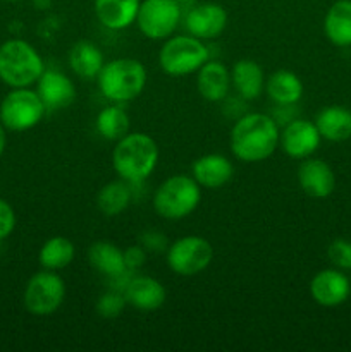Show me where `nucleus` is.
Wrapping results in <instances>:
<instances>
[{
	"mask_svg": "<svg viewBox=\"0 0 351 352\" xmlns=\"http://www.w3.org/2000/svg\"><path fill=\"white\" fill-rule=\"evenodd\" d=\"M315 126L322 140L341 143L351 138V110L339 105H330L320 110L315 117Z\"/></svg>",
	"mask_w": 351,
	"mask_h": 352,
	"instance_id": "24",
	"label": "nucleus"
},
{
	"mask_svg": "<svg viewBox=\"0 0 351 352\" xmlns=\"http://www.w3.org/2000/svg\"><path fill=\"white\" fill-rule=\"evenodd\" d=\"M193 179L205 189H219L233 179L234 167L227 157L209 153L196 158L191 167Z\"/></svg>",
	"mask_w": 351,
	"mask_h": 352,
	"instance_id": "17",
	"label": "nucleus"
},
{
	"mask_svg": "<svg viewBox=\"0 0 351 352\" xmlns=\"http://www.w3.org/2000/svg\"><path fill=\"white\" fill-rule=\"evenodd\" d=\"M231 85L236 89L240 98L257 100L265 91V74L262 65L251 58H241L233 65Z\"/></svg>",
	"mask_w": 351,
	"mask_h": 352,
	"instance_id": "20",
	"label": "nucleus"
},
{
	"mask_svg": "<svg viewBox=\"0 0 351 352\" xmlns=\"http://www.w3.org/2000/svg\"><path fill=\"white\" fill-rule=\"evenodd\" d=\"M34 3H36V7H40V9H45V7L50 6L52 0H34Z\"/></svg>",
	"mask_w": 351,
	"mask_h": 352,
	"instance_id": "35",
	"label": "nucleus"
},
{
	"mask_svg": "<svg viewBox=\"0 0 351 352\" xmlns=\"http://www.w3.org/2000/svg\"><path fill=\"white\" fill-rule=\"evenodd\" d=\"M131 199H133V191L129 182L117 179L100 189L96 196V206L105 217H117L131 205Z\"/></svg>",
	"mask_w": 351,
	"mask_h": 352,
	"instance_id": "27",
	"label": "nucleus"
},
{
	"mask_svg": "<svg viewBox=\"0 0 351 352\" xmlns=\"http://www.w3.org/2000/svg\"><path fill=\"white\" fill-rule=\"evenodd\" d=\"M350 280H351V278H350Z\"/></svg>",
	"mask_w": 351,
	"mask_h": 352,
	"instance_id": "38",
	"label": "nucleus"
},
{
	"mask_svg": "<svg viewBox=\"0 0 351 352\" xmlns=\"http://www.w3.org/2000/svg\"><path fill=\"white\" fill-rule=\"evenodd\" d=\"M181 3L176 0H141L134 23L148 40H167L181 23Z\"/></svg>",
	"mask_w": 351,
	"mask_h": 352,
	"instance_id": "10",
	"label": "nucleus"
},
{
	"mask_svg": "<svg viewBox=\"0 0 351 352\" xmlns=\"http://www.w3.org/2000/svg\"><path fill=\"white\" fill-rule=\"evenodd\" d=\"M14 227H16V213H14V208L6 199L0 198V241L7 239L12 234Z\"/></svg>",
	"mask_w": 351,
	"mask_h": 352,
	"instance_id": "32",
	"label": "nucleus"
},
{
	"mask_svg": "<svg viewBox=\"0 0 351 352\" xmlns=\"http://www.w3.org/2000/svg\"><path fill=\"white\" fill-rule=\"evenodd\" d=\"M178 3H184V2H189V0H176Z\"/></svg>",
	"mask_w": 351,
	"mask_h": 352,
	"instance_id": "36",
	"label": "nucleus"
},
{
	"mask_svg": "<svg viewBox=\"0 0 351 352\" xmlns=\"http://www.w3.org/2000/svg\"><path fill=\"white\" fill-rule=\"evenodd\" d=\"M36 93L47 112L67 109L76 100V86L64 72L57 69H45L36 81Z\"/></svg>",
	"mask_w": 351,
	"mask_h": 352,
	"instance_id": "14",
	"label": "nucleus"
},
{
	"mask_svg": "<svg viewBox=\"0 0 351 352\" xmlns=\"http://www.w3.org/2000/svg\"><path fill=\"white\" fill-rule=\"evenodd\" d=\"M103 64H105V57L102 50L92 41H78L72 45L69 52V65L72 72L85 81H93L98 78Z\"/></svg>",
	"mask_w": 351,
	"mask_h": 352,
	"instance_id": "25",
	"label": "nucleus"
},
{
	"mask_svg": "<svg viewBox=\"0 0 351 352\" xmlns=\"http://www.w3.org/2000/svg\"><path fill=\"white\" fill-rule=\"evenodd\" d=\"M265 93L277 105H295L303 96V82L296 72L279 69L265 79Z\"/></svg>",
	"mask_w": 351,
	"mask_h": 352,
	"instance_id": "21",
	"label": "nucleus"
},
{
	"mask_svg": "<svg viewBox=\"0 0 351 352\" xmlns=\"http://www.w3.org/2000/svg\"><path fill=\"white\" fill-rule=\"evenodd\" d=\"M323 34L339 48L351 47V0H336L323 17Z\"/></svg>",
	"mask_w": 351,
	"mask_h": 352,
	"instance_id": "23",
	"label": "nucleus"
},
{
	"mask_svg": "<svg viewBox=\"0 0 351 352\" xmlns=\"http://www.w3.org/2000/svg\"><path fill=\"white\" fill-rule=\"evenodd\" d=\"M213 260V248L205 237L184 236L167 248V265L176 275L193 277L210 267Z\"/></svg>",
	"mask_w": 351,
	"mask_h": 352,
	"instance_id": "9",
	"label": "nucleus"
},
{
	"mask_svg": "<svg viewBox=\"0 0 351 352\" xmlns=\"http://www.w3.org/2000/svg\"><path fill=\"white\" fill-rule=\"evenodd\" d=\"M319 129L315 122L306 119H292L279 133V148L295 160H305L312 157L320 146Z\"/></svg>",
	"mask_w": 351,
	"mask_h": 352,
	"instance_id": "11",
	"label": "nucleus"
},
{
	"mask_svg": "<svg viewBox=\"0 0 351 352\" xmlns=\"http://www.w3.org/2000/svg\"><path fill=\"white\" fill-rule=\"evenodd\" d=\"M277 122L267 113H244L231 131V151L244 164H258L270 158L279 148Z\"/></svg>",
	"mask_w": 351,
	"mask_h": 352,
	"instance_id": "1",
	"label": "nucleus"
},
{
	"mask_svg": "<svg viewBox=\"0 0 351 352\" xmlns=\"http://www.w3.org/2000/svg\"><path fill=\"white\" fill-rule=\"evenodd\" d=\"M45 64L36 48L21 38L0 45V79L10 88H30L43 74Z\"/></svg>",
	"mask_w": 351,
	"mask_h": 352,
	"instance_id": "4",
	"label": "nucleus"
},
{
	"mask_svg": "<svg viewBox=\"0 0 351 352\" xmlns=\"http://www.w3.org/2000/svg\"><path fill=\"white\" fill-rule=\"evenodd\" d=\"M227 10L213 2L195 6L184 17V26L191 36L200 40H213L220 36L227 26Z\"/></svg>",
	"mask_w": 351,
	"mask_h": 352,
	"instance_id": "13",
	"label": "nucleus"
},
{
	"mask_svg": "<svg viewBox=\"0 0 351 352\" xmlns=\"http://www.w3.org/2000/svg\"><path fill=\"white\" fill-rule=\"evenodd\" d=\"M126 298H124L123 291H117V289H110V291L100 294V298L96 299V315L102 316L105 320H114L117 316L123 315L124 308H126Z\"/></svg>",
	"mask_w": 351,
	"mask_h": 352,
	"instance_id": "29",
	"label": "nucleus"
},
{
	"mask_svg": "<svg viewBox=\"0 0 351 352\" xmlns=\"http://www.w3.org/2000/svg\"><path fill=\"white\" fill-rule=\"evenodd\" d=\"M129 116L120 107V103H114L102 109L95 119L96 133L107 141H119L129 133Z\"/></svg>",
	"mask_w": 351,
	"mask_h": 352,
	"instance_id": "28",
	"label": "nucleus"
},
{
	"mask_svg": "<svg viewBox=\"0 0 351 352\" xmlns=\"http://www.w3.org/2000/svg\"><path fill=\"white\" fill-rule=\"evenodd\" d=\"M6 127H3V124L0 122V157L3 155V151H6V144H7V134H6Z\"/></svg>",
	"mask_w": 351,
	"mask_h": 352,
	"instance_id": "34",
	"label": "nucleus"
},
{
	"mask_svg": "<svg viewBox=\"0 0 351 352\" xmlns=\"http://www.w3.org/2000/svg\"><path fill=\"white\" fill-rule=\"evenodd\" d=\"M298 184L306 196L322 199L336 189V175L327 162L308 157L298 167Z\"/></svg>",
	"mask_w": 351,
	"mask_h": 352,
	"instance_id": "15",
	"label": "nucleus"
},
{
	"mask_svg": "<svg viewBox=\"0 0 351 352\" xmlns=\"http://www.w3.org/2000/svg\"><path fill=\"white\" fill-rule=\"evenodd\" d=\"M140 244L147 251H153V253H158V251H164L165 248H167V239H165V236H162L160 232H155V230H148V232L141 234Z\"/></svg>",
	"mask_w": 351,
	"mask_h": 352,
	"instance_id": "33",
	"label": "nucleus"
},
{
	"mask_svg": "<svg viewBox=\"0 0 351 352\" xmlns=\"http://www.w3.org/2000/svg\"><path fill=\"white\" fill-rule=\"evenodd\" d=\"M124 298L129 306L143 313L157 311L167 298L165 287L150 275H134L124 287Z\"/></svg>",
	"mask_w": 351,
	"mask_h": 352,
	"instance_id": "16",
	"label": "nucleus"
},
{
	"mask_svg": "<svg viewBox=\"0 0 351 352\" xmlns=\"http://www.w3.org/2000/svg\"><path fill=\"white\" fill-rule=\"evenodd\" d=\"M202 201V186L193 175L167 177L153 195V210L165 220H182L191 215Z\"/></svg>",
	"mask_w": 351,
	"mask_h": 352,
	"instance_id": "5",
	"label": "nucleus"
},
{
	"mask_svg": "<svg viewBox=\"0 0 351 352\" xmlns=\"http://www.w3.org/2000/svg\"><path fill=\"white\" fill-rule=\"evenodd\" d=\"M351 294V280L339 268H326L313 275L310 282V296L323 308H336L348 301Z\"/></svg>",
	"mask_w": 351,
	"mask_h": 352,
	"instance_id": "12",
	"label": "nucleus"
},
{
	"mask_svg": "<svg viewBox=\"0 0 351 352\" xmlns=\"http://www.w3.org/2000/svg\"><path fill=\"white\" fill-rule=\"evenodd\" d=\"M88 263L93 270L107 278H116L127 272L124 265V250L110 241H96L89 246Z\"/></svg>",
	"mask_w": 351,
	"mask_h": 352,
	"instance_id": "22",
	"label": "nucleus"
},
{
	"mask_svg": "<svg viewBox=\"0 0 351 352\" xmlns=\"http://www.w3.org/2000/svg\"><path fill=\"white\" fill-rule=\"evenodd\" d=\"M209 60L205 41L191 34L169 36L158 52V65L162 71L174 78L189 76Z\"/></svg>",
	"mask_w": 351,
	"mask_h": 352,
	"instance_id": "6",
	"label": "nucleus"
},
{
	"mask_svg": "<svg viewBox=\"0 0 351 352\" xmlns=\"http://www.w3.org/2000/svg\"><path fill=\"white\" fill-rule=\"evenodd\" d=\"M65 299V284L54 270L34 274L24 287L23 302L28 313L34 316H50Z\"/></svg>",
	"mask_w": 351,
	"mask_h": 352,
	"instance_id": "8",
	"label": "nucleus"
},
{
	"mask_svg": "<svg viewBox=\"0 0 351 352\" xmlns=\"http://www.w3.org/2000/svg\"><path fill=\"white\" fill-rule=\"evenodd\" d=\"M327 258H329L334 268L351 272V241L341 239V237L334 239L327 246Z\"/></svg>",
	"mask_w": 351,
	"mask_h": 352,
	"instance_id": "30",
	"label": "nucleus"
},
{
	"mask_svg": "<svg viewBox=\"0 0 351 352\" xmlns=\"http://www.w3.org/2000/svg\"><path fill=\"white\" fill-rule=\"evenodd\" d=\"M141 0H93L96 19L103 28L123 31L136 21Z\"/></svg>",
	"mask_w": 351,
	"mask_h": 352,
	"instance_id": "19",
	"label": "nucleus"
},
{
	"mask_svg": "<svg viewBox=\"0 0 351 352\" xmlns=\"http://www.w3.org/2000/svg\"><path fill=\"white\" fill-rule=\"evenodd\" d=\"M157 143L145 133H127L116 141L112 151V167L119 179L138 184L153 174L158 164Z\"/></svg>",
	"mask_w": 351,
	"mask_h": 352,
	"instance_id": "2",
	"label": "nucleus"
},
{
	"mask_svg": "<svg viewBox=\"0 0 351 352\" xmlns=\"http://www.w3.org/2000/svg\"><path fill=\"white\" fill-rule=\"evenodd\" d=\"M148 74L136 58H114L103 64L96 85L100 93L112 103H127L143 93Z\"/></svg>",
	"mask_w": 351,
	"mask_h": 352,
	"instance_id": "3",
	"label": "nucleus"
},
{
	"mask_svg": "<svg viewBox=\"0 0 351 352\" xmlns=\"http://www.w3.org/2000/svg\"><path fill=\"white\" fill-rule=\"evenodd\" d=\"M76 256V248L71 239L64 236L50 237L43 243L38 253V261L45 270H62L69 267Z\"/></svg>",
	"mask_w": 351,
	"mask_h": 352,
	"instance_id": "26",
	"label": "nucleus"
},
{
	"mask_svg": "<svg viewBox=\"0 0 351 352\" xmlns=\"http://www.w3.org/2000/svg\"><path fill=\"white\" fill-rule=\"evenodd\" d=\"M47 113L36 89L12 88L0 103V122L7 131L23 133L33 129Z\"/></svg>",
	"mask_w": 351,
	"mask_h": 352,
	"instance_id": "7",
	"label": "nucleus"
},
{
	"mask_svg": "<svg viewBox=\"0 0 351 352\" xmlns=\"http://www.w3.org/2000/svg\"><path fill=\"white\" fill-rule=\"evenodd\" d=\"M196 89L206 102H220L229 95L231 72L222 62L206 60L196 71Z\"/></svg>",
	"mask_w": 351,
	"mask_h": 352,
	"instance_id": "18",
	"label": "nucleus"
},
{
	"mask_svg": "<svg viewBox=\"0 0 351 352\" xmlns=\"http://www.w3.org/2000/svg\"><path fill=\"white\" fill-rule=\"evenodd\" d=\"M147 263V250L141 244H134L124 250V265L127 272H136Z\"/></svg>",
	"mask_w": 351,
	"mask_h": 352,
	"instance_id": "31",
	"label": "nucleus"
},
{
	"mask_svg": "<svg viewBox=\"0 0 351 352\" xmlns=\"http://www.w3.org/2000/svg\"><path fill=\"white\" fill-rule=\"evenodd\" d=\"M6 2H19V0H6Z\"/></svg>",
	"mask_w": 351,
	"mask_h": 352,
	"instance_id": "37",
	"label": "nucleus"
}]
</instances>
